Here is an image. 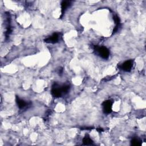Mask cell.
<instances>
[{
    "instance_id": "7a4b0ae2",
    "label": "cell",
    "mask_w": 146,
    "mask_h": 146,
    "mask_svg": "<svg viewBox=\"0 0 146 146\" xmlns=\"http://www.w3.org/2000/svg\"><path fill=\"white\" fill-rule=\"evenodd\" d=\"M94 50L96 54H97L103 59H108L110 56L109 50L104 46H99L98 45H95L94 46Z\"/></svg>"
},
{
    "instance_id": "277c9868",
    "label": "cell",
    "mask_w": 146,
    "mask_h": 146,
    "mask_svg": "<svg viewBox=\"0 0 146 146\" xmlns=\"http://www.w3.org/2000/svg\"><path fill=\"white\" fill-rule=\"evenodd\" d=\"M133 61L132 60H128L123 63L121 65L119 66V68L122 70L128 72L131 71L133 67Z\"/></svg>"
},
{
    "instance_id": "52a82bcc",
    "label": "cell",
    "mask_w": 146,
    "mask_h": 146,
    "mask_svg": "<svg viewBox=\"0 0 146 146\" xmlns=\"http://www.w3.org/2000/svg\"><path fill=\"white\" fill-rule=\"evenodd\" d=\"M16 102L18 105V107L20 109H23V108L26 107L29 105V103L27 102H26L24 100L21 99L18 96H16Z\"/></svg>"
},
{
    "instance_id": "3957f363",
    "label": "cell",
    "mask_w": 146,
    "mask_h": 146,
    "mask_svg": "<svg viewBox=\"0 0 146 146\" xmlns=\"http://www.w3.org/2000/svg\"><path fill=\"white\" fill-rule=\"evenodd\" d=\"M60 34L58 33H54L51 35L44 39V42L47 43H56L59 42L60 38Z\"/></svg>"
},
{
    "instance_id": "6da1fadb",
    "label": "cell",
    "mask_w": 146,
    "mask_h": 146,
    "mask_svg": "<svg viewBox=\"0 0 146 146\" xmlns=\"http://www.w3.org/2000/svg\"><path fill=\"white\" fill-rule=\"evenodd\" d=\"M70 85L63 84L60 85L57 83H54L52 86L51 94L55 98H59L63 95L67 94L70 89Z\"/></svg>"
},
{
    "instance_id": "30bf717a",
    "label": "cell",
    "mask_w": 146,
    "mask_h": 146,
    "mask_svg": "<svg viewBox=\"0 0 146 146\" xmlns=\"http://www.w3.org/2000/svg\"><path fill=\"white\" fill-rule=\"evenodd\" d=\"M97 131H98L99 132H101L103 131V129H102L101 128H98V129H97Z\"/></svg>"
},
{
    "instance_id": "ba28073f",
    "label": "cell",
    "mask_w": 146,
    "mask_h": 146,
    "mask_svg": "<svg viewBox=\"0 0 146 146\" xmlns=\"http://www.w3.org/2000/svg\"><path fill=\"white\" fill-rule=\"evenodd\" d=\"M83 143L84 145H92L94 144L93 141L88 135H86L83 139Z\"/></svg>"
},
{
    "instance_id": "9c48e42d",
    "label": "cell",
    "mask_w": 146,
    "mask_h": 146,
    "mask_svg": "<svg viewBox=\"0 0 146 146\" xmlns=\"http://www.w3.org/2000/svg\"><path fill=\"white\" fill-rule=\"evenodd\" d=\"M131 145L134 146H139L141 145V141L137 138H133L131 140Z\"/></svg>"
},
{
    "instance_id": "5b68a950",
    "label": "cell",
    "mask_w": 146,
    "mask_h": 146,
    "mask_svg": "<svg viewBox=\"0 0 146 146\" xmlns=\"http://www.w3.org/2000/svg\"><path fill=\"white\" fill-rule=\"evenodd\" d=\"M103 110L104 113H110L112 111V102L111 100H107L104 101L103 104Z\"/></svg>"
},
{
    "instance_id": "8992f818",
    "label": "cell",
    "mask_w": 146,
    "mask_h": 146,
    "mask_svg": "<svg viewBox=\"0 0 146 146\" xmlns=\"http://www.w3.org/2000/svg\"><path fill=\"white\" fill-rule=\"evenodd\" d=\"M71 1H63L61 3V13L62 16L63 15L66 10L71 6Z\"/></svg>"
}]
</instances>
